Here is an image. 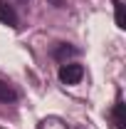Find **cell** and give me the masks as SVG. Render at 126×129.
<instances>
[{
    "label": "cell",
    "mask_w": 126,
    "mask_h": 129,
    "mask_svg": "<svg viewBox=\"0 0 126 129\" xmlns=\"http://www.w3.org/2000/svg\"><path fill=\"white\" fill-rule=\"evenodd\" d=\"M57 77H59L62 84H79L82 77H84V67L79 62H64L57 70Z\"/></svg>",
    "instance_id": "obj_1"
},
{
    "label": "cell",
    "mask_w": 126,
    "mask_h": 129,
    "mask_svg": "<svg viewBox=\"0 0 126 129\" xmlns=\"http://www.w3.org/2000/svg\"><path fill=\"white\" fill-rule=\"evenodd\" d=\"M109 119H111V129H126V114H124V99L121 94H116V102L109 112Z\"/></svg>",
    "instance_id": "obj_2"
},
{
    "label": "cell",
    "mask_w": 126,
    "mask_h": 129,
    "mask_svg": "<svg viewBox=\"0 0 126 129\" xmlns=\"http://www.w3.org/2000/svg\"><path fill=\"white\" fill-rule=\"evenodd\" d=\"M74 55H79V47H74V45H69V42H59L57 47L52 50V57L57 60L59 64H64L69 57H74Z\"/></svg>",
    "instance_id": "obj_3"
},
{
    "label": "cell",
    "mask_w": 126,
    "mask_h": 129,
    "mask_svg": "<svg viewBox=\"0 0 126 129\" xmlns=\"http://www.w3.org/2000/svg\"><path fill=\"white\" fill-rule=\"evenodd\" d=\"M0 22L8 25V27H17V13H15V8L8 5V3H3V0H0Z\"/></svg>",
    "instance_id": "obj_4"
},
{
    "label": "cell",
    "mask_w": 126,
    "mask_h": 129,
    "mask_svg": "<svg viewBox=\"0 0 126 129\" xmlns=\"http://www.w3.org/2000/svg\"><path fill=\"white\" fill-rule=\"evenodd\" d=\"M15 99H17V92L8 84V82L0 80V102H3V104H10V102H15Z\"/></svg>",
    "instance_id": "obj_5"
},
{
    "label": "cell",
    "mask_w": 126,
    "mask_h": 129,
    "mask_svg": "<svg viewBox=\"0 0 126 129\" xmlns=\"http://www.w3.org/2000/svg\"><path fill=\"white\" fill-rule=\"evenodd\" d=\"M114 17H116V27L124 30L126 27V17H124V3H121V0H114Z\"/></svg>",
    "instance_id": "obj_6"
},
{
    "label": "cell",
    "mask_w": 126,
    "mask_h": 129,
    "mask_svg": "<svg viewBox=\"0 0 126 129\" xmlns=\"http://www.w3.org/2000/svg\"><path fill=\"white\" fill-rule=\"evenodd\" d=\"M54 3V8H64V0H52Z\"/></svg>",
    "instance_id": "obj_7"
},
{
    "label": "cell",
    "mask_w": 126,
    "mask_h": 129,
    "mask_svg": "<svg viewBox=\"0 0 126 129\" xmlns=\"http://www.w3.org/2000/svg\"><path fill=\"white\" fill-rule=\"evenodd\" d=\"M17 3H20V5H27V3H30V0H17Z\"/></svg>",
    "instance_id": "obj_8"
}]
</instances>
